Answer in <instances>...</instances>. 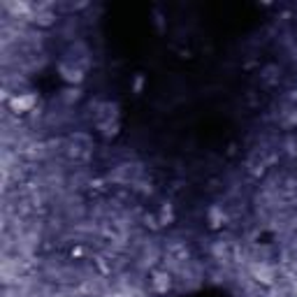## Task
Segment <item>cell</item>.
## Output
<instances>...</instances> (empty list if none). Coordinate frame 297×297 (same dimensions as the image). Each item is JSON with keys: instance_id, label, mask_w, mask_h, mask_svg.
<instances>
[{"instance_id": "obj_4", "label": "cell", "mask_w": 297, "mask_h": 297, "mask_svg": "<svg viewBox=\"0 0 297 297\" xmlns=\"http://www.w3.org/2000/svg\"><path fill=\"white\" fill-rule=\"evenodd\" d=\"M172 221H174V209H172V205H162V207H160V214H158V223H160V225H170Z\"/></svg>"}, {"instance_id": "obj_2", "label": "cell", "mask_w": 297, "mask_h": 297, "mask_svg": "<svg viewBox=\"0 0 297 297\" xmlns=\"http://www.w3.org/2000/svg\"><path fill=\"white\" fill-rule=\"evenodd\" d=\"M10 107L14 109L16 114H26L32 109V105H35V95H30V93H19V95H12L10 100Z\"/></svg>"}, {"instance_id": "obj_1", "label": "cell", "mask_w": 297, "mask_h": 297, "mask_svg": "<svg viewBox=\"0 0 297 297\" xmlns=\"http://www.w3.org/2000/svg\"><path fill=\"white\" fill-rule=\"evenodd\" d=\"M95 125L103 135H116L119 133V107L112 103H105L100 105V112H97V119Z\"/></svg>"}, {"instance_id": "obj_5", "label": "cell", "mask_w": 297, "mask_h": 297, "mask_svg": "<svg viewBox=\"0 0 297 297\" xmlns=\"http://www.w3.org/2000/svg\"><path fill=\"white\" fill-rule=\"evenodd\" d=\"M209 218H211V223H214V225H221V223L225 221V214L221 211V207H211V209H209Z\"/></svg>"}, {"instance_id": "obj_3", "label": "cell", "mask_w": 297, "mask_h": 297, "mask_svg": "<svg viewBox=\"0 0 297 297\" xmlns=\"http://www.w3.org/2000/svg\"><path fill=\"white\" fill-rule=\"evenodd\" d=\"M170 286H172V279L168 272H153L151 274V288L156 292H168Z\"/></svg>"}]
</instances>
